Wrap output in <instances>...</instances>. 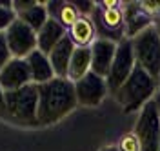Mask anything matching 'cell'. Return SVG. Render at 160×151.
<instances>
[{
    "label": "cell",
    "instance_id": "ac0fdd59",
    "mask_svg": "<svg viewBox=\"0 0 160 151\" xmlns=\"http://www.w3.org/2000/svg\"><path fill=\"white\" fill-rule=\"evenodd\" d=\"M71 29V42L77 44L78 48H89L91 42H95V24L86 17V15H80L77 22L69 28Z\"/></svg>",
    "mask_w": 160,
    "mask_h": 151
},
{
    "label": "cell",
    "instance_id": "8992f818",
    "mask_svg": "<svg viewBox=\"0 0 160 151\" xmlns=\"http://www.w3.org/2000/svg\"><path fill=\"white\" fill-rule=\"evenodd\" d=\"M137 66L135 62V55H133V46H131L129 38H122L117 46V53H115V60L111 64L109 75H108V89L115 95V91L118 89L124 82L129 78Z\"/></svg>",
    "mask_w": 160,
    "mask_h": 151
},
{
    "label": "cell",
    "instance_id": "ba28073f",
    "mask_svg": "<svg viewBox=\"0 0 160 151\" xmlns=\"http://www.w3.org/2000/svg\"><path fill=\"white\" fill-rule=\"evenodd\" d=\"M73 84H75L77 104L84 106V108H97L109 91L106 78L95 75L93 71H89L86 77H82L80 80L73 82Z\"/></svg>",
    "mask_w": 160,
    "mask_h": 151
},
{
    "label": "cell",
    "instance_id": "ffe728a7",
    "mask_svg": "<svg viewBox=\"0 0 160 151\" xmlns=\"http://www.w3.org/2000/svg\"><path fill=\"white\" fill-rule=\"evenodd\" d=\"M15 20H17V18H15V13H13V9H11L9 2L0 4V31L8 29Z\"/></svg>",
    "mask_w": 160,
    "mask_h": 151
},
{
    "label": "cell",
    "instance_id": "3957f363",
    "mask_svg": "<svg viewBox=\"0 0 160 151\" xmlns=\"http://www.w3.org/2000/svg\"><path fill=\"white\" fill-rule=\"evenodd\" d=\"M6 100V120L22 128L38 126V88L29 84L17 91L4 95Z\"/></svg>",
    "mask_w": 160,
    "mask_h": 151
},
{
    "label": "cell",
    "instance_id": "2e32d148",
    "mask_svg": "<svg viewBox=\"0 0 160 151\" xmlns=\"http://www.w3.org/2000/svg\"><path fill=\"white\" fill-rule=\"evenodd\" d=\"M64 37H66V29L57 20L49 18V20L44 24V28L37 33V49H40L42 53H46V55H49L51 51H53V48Z\"/></svg>",
    "mask_w": 160,
    "mask_h": 151
},
{
    "label": "cell",
    "instance_id": "83f0119b",
    "mask_svg": "<svg viewBox=\"0 0 160 151\" xmlns=\"http://www.w3.org/2000/svg\"><path fill=\"white\" fill-rule=\"evenodd\" d=\"M158 84H160V77H158Z\"/></svg>",
    "mask_w": 160,
    "mask_h": 151
},
{
    "label": "cell",
    "instance_id": "7a4b0ae2",
    "mask_svg": "<svg viewBox=\"0 0 160 151\" xmlns=\"http://www.w3.org/2000/svg\"><path fill=\"white\" fill-rule=\"evenodd\" d=\"M157 78H153L149 73L135 66L129 78L115 91V98L120 104L124 113H133L137 109H142L153 97L157 95Z\"/></svg>",
    "mask_w": 160,
    "mask_h": 151
},
{
    "label": "cell",
    "instance_id": "8fae6325",
    "mask_svg": "<svg viewBox=\"0 0 160 151\" xmlns=\"http://www.w3.org/2000/svg\"><path fill=\"white\" fill-rule=\"evenodd\" d=\"M73 53H75V44L66 35L49 53V62H51L53 71H55V77L68 78V69H69V62H71Z\"/></svg>",
    "mask_w": 160,
    "mask_h": 151
},
{
    "label": "cell",
    "instance_id": "6da1fadb",
    "mask_svg": "<svg viewBox=\"0 0 160 151\" xmlns=\"http://www.w3.org/2000/svg\"><path fill=\"white\" fill-rule=\"evenodd\" d=\"M38 88V126H53L77 108L75 84L69 78H58L40 84Z\"/></svg>",
    "mask_w": 160,
    "mask_h": 151
},
{
    "label": "cell",
    "instance_id": "4316f807",
    "mask_svg": "<svg viewBox=\"0 0 160 151\" xmlns=\"http://www.w3.org/2000/svg\"><path fill=\"white\" fill-rule=\"evenodd\" d=\"M153 26H155V28H157V29H158V33H160V18H157V22H155V24H153Z\"/></svg>",
    "mask_w": 160,
    "mask_h": 151
},
{
    "label": "cell",
    "instance_id": "44dd1931",
    "mask_svg": "<svg viewBox=\"0 0 160 151\" xmlns=\"http://www.w3.org/2000/svg\"><path fill=\"white\" fill-rule=\"evenodd\" d=\"M117 148H118V151H140V144L138 138L135 137V133H128L120 138Z\"/></svg>",
    "mask_w": 160,
    "mask_h": 151
},
{
    "label": "cell",
    "instance_id": "7402d4cb",
    "mask_svg": "<svg viewBox=\"0 0 160 151\" xmlns=\"http://www.w3.org/2000/svg\"><path fill=\"white\" fill-rule=\"evenodd\" d=\"M11 58H13V57H11L9 48H8V42H6V35L0 33V71L4 69V66H6Z\"/></svg>",
    "mask_w": 160,
    "mask_h": 151
},
{
    "label": "cell",
    "instance_id": "52a82bcc",
    "mask_svg": "<svg viewBox=\"0 0 160 151\" xmlns=\"http://www.w3.org/2000/svg\"><path fill=\"white\" fill-rule=\"evenodd\" d=\"M4 35L13 58H28L37 49V31H33L18 18L6 29Z\"/></svg>",
    "mask_w": 160,
    "mask_h": 151
},
{
    "label": "cell",
    "instance_id": "cb8c5ba5",
    "mask_svg": "<svg viewBox=\"0 0 160 151\" xmlns=\"http://www.w3.org/2000/svg\"><path fill=\"white\" fill-rule=\"evenodd\" d=\"M4 89L0 88V118H6V100H4Z\"/></svg>",
    "mask_w": 160,
    "mask_h": 151
},
{
    "label": "cell",
    "instance_id": "7c38bea8",
    "mask_svg": "<svg viewBox=\"0 0 160 151\" xmlns=\"http://www.w3.org/2000/svg\"><path fill=\"white\" fill-rule=\"evenodd\" d=\"M28 62V68H29V73H31V82L33 84H46L55 78V71L51 68V62H49V57L46 53H42L40 49H35L31 53L29 57L26 58Z\"/></svg>",
    "mask_w": 160,
    "mask_h": 151
},
{
    "label": "cell",
    "instance_id": "484cf974",
    "mask_svg": "<svg viewBox=\"0 0 160 151\" xmlns=\"http://www.w3.org/2000/svg\"><path fill=\"white\" fill-rule=\"evenodd\" d=\"M100 151H118V148L117 146H106V148H102Z\"/></svg>",
    "mask_w": 160,
    "mask_h": 151
},
{
    "label": "cell",
    "instance_id": "30bf717a",
    "mask_svg": "<svg viewBox=\"0 0 160 151\" xmlns=\"http://www.w3.org/2000/svg\"><path fill=\"white\" fill-rule=\"evenodd\" d=\"M117 42L108 38H98L91 44V71L102 78H108L111 64L115 60L117 53Z\"/></svg>",
    "mask_w": 160,
    "mask_h": 151
},
{
    "label": "cell",
    "instance_id": "5bb4252c",
    "mask_svg": "<svg viewBox=\"0 0 160 151\" xmlns=\"http://www.w3.org/2000/svg\"><path fill=\"white\" fill-rule=\"evenodd\" d=\"M97 22L100 24V31H108L113 33L115 38H120L122 33L126 31V24H124V13L120 8H97ZM106 33V35H108Z\"/></svg>",
    "mask_w": 160,
    "mask_h": 151
},
{
    "label": "cell",
    "instance_id": "f1b7e54d",
    "mask_svg": "<svg viewBox=\"0 0 160 151\" xmlns=\"http://www.w3.org/2000/svg\"><path fill=\"white\" fill-rule=\"evenodd\" d=\"M158 151H160V146H158Z\"/></svg>",
    "mask_w": 160,
    "mask_h": 151
},
{
    "label": "cell",
    "instance_id": "603a6c76",
    "mask_svg": "<svg viewBox=\"0 0 160 151\" xmlns=\"http://www.w3.org/2000/svg\"><path fill=\"white\" fill-rule=\"evenodd\" d=\"M140 6L148 11L151 17L153 15H160V0L158 2H140Z\"/></svg>",
    "mask_w": 160,
    "mask_h": 151
},
{
    "label": "cell",
    "instance_id": "5b68a950",
    "mask_svg": "<svg viewBox=\"0 0 160 151\" xmlns=\"http://www.w3.org/2000/svg\"><path fill=\"white\" fill-rule=\"evenodd\" d=\"M135 137L138 138L140 151H158L160 146V117L155 102L149 100L140 109L135 124Z\"/></svg>",
    "mask_w": 160,
    "mask_h": 151
},
{
    "label": "cell",
    "instance_id": "d6986e66",
    "mask_svg": "<svg viewBox=\"0 0 160 151\" xmlns=\"http://www.w3.org/2000/svg\"><path fill=\"white\" fill-rule=\"evenodd\" d=\"M53 20H57L64 28V26H68L71 28L77 18H78V9L75 8V4H69V2H53Z\"/></svg>",
    "mask_w": 160,
    "mask_h": 151
},
{
    "label": "cell",
    "instance_id": "4fadbf2b",
    "mask_svg": "<svg viewBox=\"0 0 160 151\" xmlns=\"http://www.w3.org/2000/svg\"><path fill=\"white\" fill-rule=\"evenodd\" d=\"M124 24H126V35L135 38L138 33L148 29L151 24V15L144 9L140 4H129L124 13Z\"/></svg>",
    "mask_w": 160,
    "mask_h": 151
},
{
    "label": "cell",
    "instance_id": "9c48e42d",
    "mask_svg": "<svg viewBox=\"0 0 160 151\" xmlns=\"http://www.w3.org/2000/svg\"><path fill=\"white\" fill-rule=\"evenodd\" d=\"M29 84L33 82H31V73L26 58H11L4 66V69L0 71V88L4 89V93L17 91Z\"/></svg>",
    "mask_w": 160,
    "mask_h": 151
},
{
    "label": "cell",
    "instance_id": "d4e9b609",
    "mask_svg": "<svg viewBox=\"0 0 160 151\" xmlns=\"http://www.w3.org/2000/svg\"><path fill=\"white\" fill-rule=\"evenodd\" d=\"M153 102H155V106H157V111H158V117H160V91H157V95H155Z\"/></svg>",
    "mask_w": 160,
    "mask_h": 151
},
{
    "label": "cell",
    "instance_id": "e0dca14e",
    "mask_svg": "<svg viewBox=\"0 0 160 151\" xmlns=\"http://www.w3.org/2000/svg\"><path fill=\"white\" fill-rule=\"evenodd\" d=\"M91 71V48H75V53L71 57L68 78L71 82L80 80Z\"/></svg>",
    "mask_w": 160,
    "mask_h": 151
},
{
    "label": "cell",
    "instance_id": "9a60e30c",
    "mask_svg": "<svg viewBox=\"0 0 160 151\" xmlns=\"http://www.w3.org/2000/svg\"><path fill=\"white\" fill-rule=\"evenodd\" d=\"M15 9L18 11V20L28 24L33 31L38 33L44 24L49 20L44 6H38L37 2H15Z\"/></svg>",
    "mask_w": 160,
    "mask_h": 151
},
{
    "label": "cell",
    "instance_id": "277c9868",
    "mask_svg": "<svg viewBox=\"0 0 160 151\" xmlns=\"http://www.w3.org/2000/svg\"><path fill=\"white\" fill-rule=\"evenodd\" d=\"M133 55L137 66L149 73L153 78L158 80L160 77V33L155 26L138 33L135 38H131Z\"/></svg>",
    "mask_w": 160,
    "mask_h": 151
}]
</instances>
